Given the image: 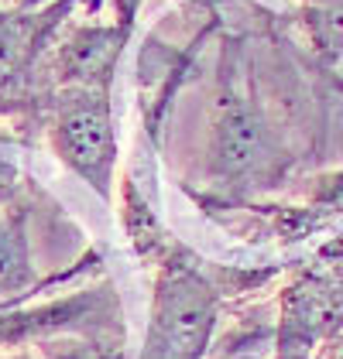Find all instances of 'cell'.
I'll return each instance as SVG.
<instances>
[{
  "label": "cell",
  "mask_w": 343,
  "mask_h": 359,
  "mask_svg": "<svg viewBox=\"0 0 343 359\" xmlns=\"http://www.w3.org/2000/svg\"><path fill=\"white\" fill-rule=\"evenodd\" d=\"M278 165H282L278 137L257 107L254 89L244 83L237 62L227 52L220 69L216 103L209 113V168L227 189L247 192L275 178Z\"/></svg>",
  "instance_id": "obj_1"
},
{
  "label": "cell",
  "mask_w": 343,
  "mask_h": 359,
  "mask_svg": "<svg viewBox=\"0 0 343 359\" xmlns=\"http://www.w3.org/2000/svg\"><path fill=\"white\" fill-rule=\"evenodd\" d=\"M31 280L28 267V243L25 229L14 219H0V294L18 291Z\"/></svg>",
  "instance_id": "obj_5"
},
{
  "label": "cell",
  "mask_w": 343,
  "mask_h": 359,
  "mask_svg": "<svg viewBox=\"0 0 343 359\" xmlns=\"http://www.w3.org/2000/svg\"><path fill=\"white\" fill-rule=\"evenodd\" d=\"M48 140L62 165L72 168L103 198L110 195L117 165L110 86H56Z\"/></svg>",
  "instance_id": "obj_3"
},
{
  "label": "cell",
  "mask_w": 343,
  "mask_h": 359,
  "mask_svg": "<svg viewBox=\"0 0 343 359\" xmlns=\"http://www.w3.org/2000/svg\"><path fill=\"white\" fill-rule=\"evenodd\" d=\"M343 332V257H326L282 294L275 359H316Z\"/></svg>",
  "instance_id": "obj_4"
},
{
  "label": "cell",
  "mask_w": 343,
  "mask_h": 359,
  "mask_svg": "<svg viewBox=\"0 0 343 359\" xmlns=\"http://www.w3.org/2000/svg\"><path fill=\"white\" fill-rule=\"evenodd\" d=\"M220 315V287L200 264L175 250L158 264L141 359H206Z\"/></svg>",
  "instance_id": "obj_2"
},
{
  "label": "cell",
  "mask_w": 343,
  "mask_h": 359,
  "mask_svg": "<svg viewBox=\"0 0 343 359\" xmlns=\"http://www.w3.org/2000/svg\"><path fill=\"white\" fill-rule=\"evenodd\" d=\"M309 28L316 48L330 62L343 55V0H319L309 11Z\"/></svg>",
  "instance_id": "obj_6"
}]
</instances>
